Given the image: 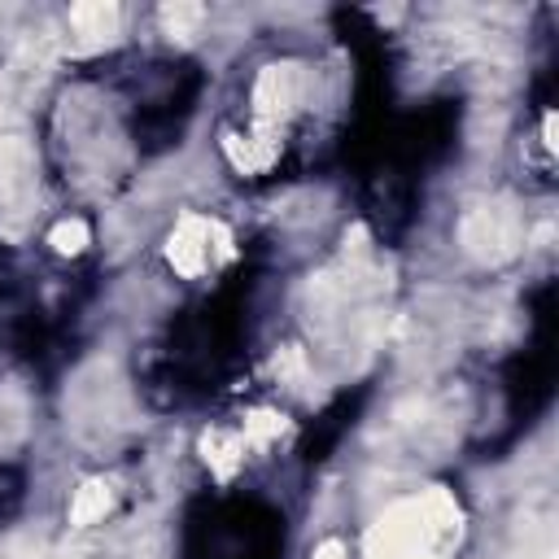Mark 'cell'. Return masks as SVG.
Listing matches in <instances>:
<instances>
[{"instance_id":"obj_1","label":"cell","mask_w":559,"mask_h":559,"mask_svg":"<svg viewBox=\"0 0 559 559\" xmlns=\"http://www.w3.org/2000/svg\"><path fill=\"white\" fill-rule=\"evenodd\" d=\"M13 502H17V476L0 467V515H4V511H9Z\"/></svg>"}]
</instances>
